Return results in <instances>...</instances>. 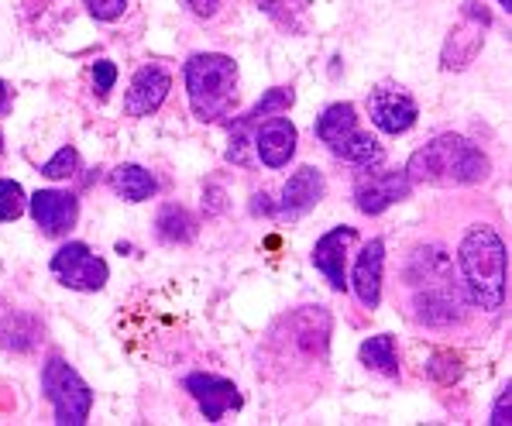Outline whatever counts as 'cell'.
I'll use <instances>...</instances> for the list:
<instances>
[{
    "label": "cell",
    "mask_w": 512,
    "mask_h": 426,
    "mask_svg": "<svg viewBox=\"0 0 512 426\" xmlns=\"http://www.w3.org/2000/svg\"><path fill=\"white\" fill-rule=\"evenodd\" d=\"M458 265L471 303L482 306L485 313L502 310V303H506V244L492 227L478 224L464 234Z\"/></svg>",
    "instance_id": "cell-1"
},
{
    "label": "cell",
    "mask_w": 512,
    "mask_h": 426,
    "mask_svg": "<svg viewBox=\"0 0 512 426\" xmlns=\"http://www.w3.org/2000/svg\"><path fill=\"white\" fill-rule=\"evenodd\" d=\"M406 176L413 186H471L488 176V159L461 134H437L409 159Z\"/></svg>",
    "instance_id": "cell-2"
},
{
    "label": "cell",
    "mask_w": 512,
    "mask_h": 426,
    "mask_svg": "<svg viewBox=\"0 0 512 426\" xmlns=\"http://www.w3.org/2000/svg\"><path fill=\"white\" fill-rule=\"evenodd\" d=\"M186 97L203 124H217L238 104V66L231 55L200 52L186 62Z\"/></svg>",
    "instance_id": "cell-3"
},
{
    "label": "cell",
    "mask_w": 512,
    "mask_h": 426,
    "mask_svg": "<svg viewBox=\"0 0 512 426\" xmlns=\"http://www.w3.org/2000/svg\"><path fill=\"white\" fill-rule=\"evenodd\" d=\"M317 138L337 159L358 165V169H372V165L382 162V145L372 134L358 131V117H354L351 104H330L317 121Z\"/></svg>",
    "instance_id": "cell-4"
},
{
    "label": "cell",
    "mask_w": 512,
    "mask_h": 426,
    "mask_svg": "<svg viewBox=\"0 0 512 426\" xmlns=\"http://www.w3.org/2000/svg\"><path fill=\"white\" fill-rule=\"evenodd\" d=\"M42 392L55 409V423L59 426H83L93 409V392L83 382L76 368H69L62 358H52L42 368Z\"/></svg>",
    "instance_id": "cell-5"
},
{
    "label": "cell",
    "mask_w": 512,
    "mask_h": 426,
    "mask_svg": "<svg viewBox=\"0 0 512 426\" xmlns=\"http://www.w3.org/2000/svg\"><path fill=\"white\" fill-rule=\"evenodd\" d=\"M52 275L66 289L97 293V289L107 286V262L93 255L83 241H69L52 255Z\"/></svg>",
    "instance_id": "cell-6"
},
{
    "label": "cell",
    "mask_w": 512,
    "mask_h": 426,
    "mask_svg": "<svg viewBox=\"0 0 512 426\" xmlns=\"http://www.w3.org/2000/svg\"><path fill=\"white\" fill-rule=\"evenodd\" d=\"M368 114H372V124L385 134H406L416 124L420 110H416V100L409 97V90L403 86L382 83L368 93Z\"/></svg>",
    "instance_id": "cell-7"
},
{
    "label": "cell",
    "mask_w": 512,
    "mask_h": 426,
    "mask_svg": "<svg viewBox=\"0 0 512 426\" xmlns=\"http://www.w3.org/2000/svg\"><path fill=\"white\" fill-rule=\"evenodd\" d=\"M413 193V183H409L406 169L403 172H372V176H361L358 186H354V203H358L361 213L368 217H378L392 207V203L406 200Z\"/></svg>",
    "instance_id": "cell-8"
},
{
    "label": "cell",
    "mask_w": 512,
    "mask_h": 426,
    "mask_svg": "<svg viewBox=\"0 0 512 426\" xmlns=\"http://www.w3.org/2000/svg\"><path fill=\"white\" fill-rule=\"evenodd\" d=\"M492 25V14L485 11V4H464V21L451 31L444 45V69H464L482 49V28Z\"/></svg>",
    "instance_id": "cell-9"
},
{
    "label": "cell",
    "mask_w": 512,
    "mask_h": 426,
    "mask_svg": "<svg viewBox=\"0 0 512 426\" xmlns=\"http://www.w3.org/2000/svg\"><path fill=\"white\" fill-rule=\"evenodd\" d=\"M186 392L196 399V406H200V413L207 416V423H220L224 420L227 409H241V392L234 382H227V378H217V375H189L186 378Z\"/></svg>",
    "instance_id": "cell-10"
},
{
    "label": "cell",
    "mask_w": 512,
    "mask_h": 426,
    "mask_svg": "<svg viewBox=\"0 0 512 426\" xmlns=\"http://www.w3.org/2000/svg\"><path fill=\"white\" fill-rule=\"evenodd\" d=\"M255 155L269 169H282L296 155V128L289 117L272 114L255 124Z\"/></svg>",
    "instance_id": "cell-11"
},
{
    "label": "cell",
    "mask_w": 512,
    "mask_h": 426,
    "mask_svg": "<svg viewBox=\"0 0 512 426\" xmlns=\"http://www.w3.org/2000/svg\"><path fill=\"white\" fill-rule=\"evenodd\" d=\"M28 207H31L35 224L42 227V234H49V238L66 234L69 227L76 224V217H80V203H76V196L59 193V189H38V193L31 196Z\"/></svg>",
    "instance_id": "cell-12"
},
{
    "label": "cell",
    "mask_w": 512,
    "mask_h": 426,
    "mask_svg": "<svg viewBox=\"0 0 512 426\" xmlns=\"http://www.w3.org/2000/svg\"><path fill=\"white\" fill-rule=\"evenodd\" d=\"M169 90H172V76L165 73L162 66H141L135 73V80H131L128 97H124V114L128 117L155 114V110L165 104Z\"/></svg>",
    "instance_id": "cell-13"
},
{
    "label": "cell",
    "mask_w": 512,
    "mask_h": 426,
    "mask_svg": "<svg viewBox=\"0 0 512 426\" xmlns=\"http://www.w3.org/2000/svg\"><path fill=\"white\" fill-rule=\"evenodd\" d=\"M324 200V176L313 165H303L299 172L289 176V183L282 186V203H279V217L299 220L306 217L317 203Z\"/></svg>",
    "instance_id": "cell-14"
},
{
    "label": "cell",
    "mask_w": 512,
    "mask_h": 426,
    "mask_svg": "<svg viewBox=\"0 0 512 426\" xmlns=\"http://www.w3.org/2000/svg\"><path fill=\"white\" fill-rule=\"evenodd\" d=\"M358 238V231L354 227H334V231H327L324 238L317 241V248H313V265H317V272L327 275L330 289H337V293H344V286H348V275H344V258H348V248Z\"/></svg>",
    "instance_id": "cell-15"
},
{
    "label": "cell",
    "mask_w": 512,
    "mask_h": 426,
    "mask_svg": "<svg viewBox=\"0 0 512 426\" xmlns=\"http://www.w3.org/2000/svg\"><path fill=\"white\" fill-rule=\"evenodd\" d=\"M382 268H385V244L368 241L365 251L358 255V262H354V275H351V286L365 310H375L378 299H382Z\"/></svg>",
    "instance_id": "cell-16"
},
{
    "label": "cell",
    "mask_w": 512,
    "mask_h": 426,
    "mask_svg": "<svg viewBox=\"0 0 512 426\" xmlns=\"http://www.w3.org/2000/svg\"><path fill=\"white\" fill-rule=\"evenodd\" d=\"M110 186H114V193L124 196L128 203L152 200V196L159 193L155 176L148 169H141V165H117V169L110 172Z\"/></svg>",
    "instance_id": "cell-17"
},
{
    "label": "cell",
    "mask_w": 512,
    "mask_h": 426,
    "mask_svg": "<svg viewBox=\"0 0 512 426\" xmlns=\"http://www.w3.org/2000/svg\"><path fill=\"white\" fill-rule=\"evenodd\" d=\"M361 365L372 368V372H382L385 378H399V358H396V341L389 334L368 337L358 351Z\"/></svg>",
    "instance_id": "cell-18"
},
{
    "label": "cell",
    "mask_w": 512,
    "mask_h": 426,
    "mask_svg": "<svg viewBox=\"0 0 512 426\" xmlns=\"http://www.w3.org/2000/svg\"><path fill=\"white\" fill-rule=\"evenodd\" d=\"M159 238L169 241V244H179V241H193L196 234V220L189 217L183 207H162L159 210Z\"/></svg>",
    "instance_id": "cell-19"
},
{
    "label": "cell",
    "mask_w": 512,
    "mask_h": 426,
    "mask_svg": "<svg viewBox=\"0 0 512 426\" xmlns=\"http://www.w3.org/2000/svg\"><path fill=\"white\" fill-rule=\"evenodd\" d=\"M293 100H296L293 90H286V86H275V90L265 93V97L258 100V104L251 107L244 117H238V121H244V124H251V128H255L262 117H272V114H282V110H289V107H293Z\"/></svg>",
    "instance_id": "cell-20"
},
{
    "label": "cell",
    "mask_w": 512,
    "mask_h": 426,
    "mask_svg": "<svg viewBox=\"0 0 512 426\" xmlns=\"http://www.w3.org/2000/svg\"><path fill=\"white\" fill-rule=\"evenodd\" d=\"M416 317H420L423 323H451L458 320V310H454V299L440 296V293H427L416 299Z\"/></svg>",
    "instance_id": "cell-21"
},
{
    "label": "cell",
    "mask_w": 512,
    "mask_h": 426,
    "mask_svg": "<svg viewBox=\"0 0 512 426\" xmlns=\"http://www.w3.org/2000/svg\"><path fill=\"white\" fill-rule=\"evenodd\" d=\"M423 375L437 385H454L464 375V365H461L458 354H433L427 365H423Z\"/></svg>",
    "instance_id": "cell-22"
},
{
    "label": "cell",
    "mask_w": 512,
    "mask_h": 426,
    "mask_svg": "<svg viewBox=\"0 0 512 426\" xmlns=\"http://www.w3.org/2000/svg\"><path fill=\"white\" fill-rule=\"evenodd\" d=\"M25 213V189L14 179H0V220H18Z\"/></svg>",
    "instance_id": "cell-23"
},
{
    "label": "cell",
    "mask_w": 512,
    "mask_h": 426,
    "mask_svg": "<svg viewBox=\"0 0 512 426\" xmlns=\"http://www.w3.org/2000/svg\"><path fill=\"white\" fill-rule=\"evenodd\" d=\"M76 165H80V155H76V148H59V152L52 155L49 162L42 165V176L49 179H69L76 172Z\"/></svg>",
    "instance_id": "cell-24"
},
{
    "label": "cell",
    "mask_w": 512,
    "mask_h": 426,
    "mask_svg": "<svg viewBox=\"0 0 512 426\" xmlns=\"http://www.w3.org/2000/svg\"><path fill=\"white\" fill-rule=\"evenodd\" d=\"M90 7V14L97 21H117L124 11H128V0H83Z\"/></svg>",
    "instance_id": "cell-25"
},
{
    "label": "cell",
    "mask_w": 512,
    "mask_h": 426,
    "mask_svg": "<svg viewBox=\"0 0 512 426\" xmlns=\"http://www.w3.org/2000/svg\"><path fill=\"white\" fill-rule=\"evenodd\" d=\"M114 83H117V66L107 59H100L97 66H93V86H97L100 97H107V93L114 90Z\"/></svg>",
    "instance_id": "cell-26"
},
{
    "label": "cell",
    "mask_w": 512,
    "mask_h": 426,
    "mask_svg": "<svg viewBox=\"0 0 512 426\" xmlns=\"http://www.w3.org/2000/svg\"><path fill=\"white\" fill-rule=\"evenodd\" d=\"M492 426H509L512 423V385H506V389L499 392V399H495L492 406V420H488Z\"/></svg>",
    "instance_id": "cell-27"
},
{
    "label": "cell",
    "mask_w": 512,
    "mask_h": 426,
    "mask_svg": "<svg viewBox=\"0 0 512 426\" xmlns=\"http://www.w3.org/2000/svg\"><path fill=\"white\" fill-rule=\"evenodd\" d=\"M189 7H193V14H200V18H214L220 0H186Z\"/></svg>",
    "instance_id": "cell-28"
},
{
    "label": "cell",
    "mask_w": 512,
    "mask_h": 426,
    "mask_svg": "<svg viewBox=\"0 0 512 426\" xmlns=\"http://www.w3.org/2000/svg\"><path fill=\"white\" fill-rule=\"evenodd\" d=\"M251 213H265V217H269V213H272L269 196H265V193H255V196H251Z\"/></svg>",
    "instance_id": "cell-29"
},
{
    "label": "cell",
    "mask_w": 512,
    "mask_h": 426,
    "mask_svg": "<svg viewBox=\"0 0 512 426\" xmlns=\"http://www.w3.org/2000/svg\"><path fill=\"white\" fill-rule=\"evenodd\" d=\"M4 104H7V86L0 83V107H4Z\"/></svg>",
    "instance_id": "cell-30"
},
{
    "label": "cell",
    "mask_w": 512,
    "mask_h": 426,
    "mask_svg": "<svg viewBox=\"0 0 512 426\" xmlns=\"http://www.w3.org/2000/svg\"><path fill=\"white\" fill-rule=\"evenodd\" d=\"M499 4L506 7V11H512V0H499Z\"/></svg>",
    "instance_id": "cell-31"
},
{
    "label": "cell",
    "mask_w": 512,
    "mask_h": 426,
    "mask_svg": "<svg viewBox=\"0 0 512 426\" xmlns=\"http://www.w3.org/2000/svg\"><path fill=\"white\" fill-rule=\"evenodd\" d=\"M0 152H4V138H0Z\"/></svg>",
    "instance_id": "cell-32"
}]
</instances>
